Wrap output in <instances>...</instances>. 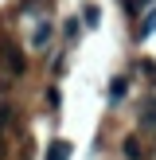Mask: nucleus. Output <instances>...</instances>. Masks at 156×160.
Wrapping results in <instances>:
<instances>
[{"mask_svg": "<svg viewBox=\"0 0 156 160\" xmlns=\"http://www.w3.org/2000/svg\"><path fill=\"white\" fill-rule=\"evenodd\" d=\"M0 59H4V70H8V74H16V78L27 70V62H23L20 47H12V39H0Z\"/></svg>", "mask_w": 156, "mask_h": 160, "instance_id": "nucleus-1", "label": "nucleus"}, {"mask_svg": "<svg viewBox=\"0 0 156 160\" xmlns=\"http://www.w3.org/2000/svg\"><path fill=\"white\" fill-rule=\"evenodd\" d=\"M121 152H125V160H144V156H148L144 145H140V137H125V141H121Z\"/></svg>", "mask_w": 156, "mask_h": 160, "instance_id": "nucleus-2", "label": "nucleus"}, {"mask_svg": "<svg viewBox=\"0 0 156 160\" xmlns=\"http://www.w3.org/2000/svg\"><path fill=\"white\" fill-rule=\"evenodd\" d=\"M140 125H144V129H152V133H156V98H148L144 106H140Z\"/></svg>", "mask_w": 156, "mask_h": 160, "instance_id": "nucleus-3", "label": "nucleus"}, {"mask_svg": "<svg viewBox=\"0 0 156 160\" xmlns=\"http://www.w3.org/2000/svg\"><path fill=\"white\" fill-rule=\"evenodd\" d=\"M125 90H129V78H125V74H121V78H113V82H109V102H121V98H125Z\"/></svg>", "mask_w": 156, "mask_h": 160, "instance_id": "nucleus-4", "label": "nucleus"}, {"mask_svg": "<svg viewBox=\"0 0 156 160\" xmlns=\"http://www.w3.org/2000/svg\"><path fill=\"white\" fill-rule=\"evenodd\" d=\"M70 156V145L66 141H51V148H47V160H66Z\"/></svg>", "mask_w": 156, "mask_h": 160, "instance_id": "nucleus-5", "label": "nucleus"}, {"mask_svg": "<svg viewBox=\"0 0 156 160\" xmlns=\"http://www.w3.org/2000/svg\"><path fill=\"white\" fill-rule=\"evenodd\" d=\"M31 43H35V47H47V43H51V23H35V39H31Z\"/></svg>", "mask_w": 156, "mask_h": 160, "instance_id": "nucleus-6", "label": "nucleus"}, {"mask_svg": "<svg viewBox=\"0 0 156 160\" xmlns=\"http://www.w3.org/2000/svg\"><path fill=\"white\" fill-rule=\"evenodd\" d=\"M98 20H101L98 4H86V12H82V23H86V28H98Z\"/></svg>", "mask_w": 156, "mask_h": 160, "instance_id": "nucleus-7", "label": "nucleus"}, {"mask_svg": "<svg viewBox=\"0 0 156 160\" xmlns=\"http://www.w3.org/2000/svg\"><path fill=\"white\" fill-rule=\"evenodd\" d=\"M8 125H12V106H8V102H0V137L8 133Z\"/></svg>", "mask_w": 156, "mask_h": 160, "instance_id": "nucleus-8", "label": "nucleus"}, {"mask_svg": "<svg viewBox=\"0 0 156 160\" xmlns=\"http://www.w3.org/2000/svg\"><path fill=\"white\" fill-rule=\"evenodd\" d=\"M78 31H82L78 20H66V23H62V35H66V39H78Z\"/></svg>", "mask_w": 156, "mask_h": 160, "instance_id": "nucleus-9", "label": "nucleus"}]
</instances>
